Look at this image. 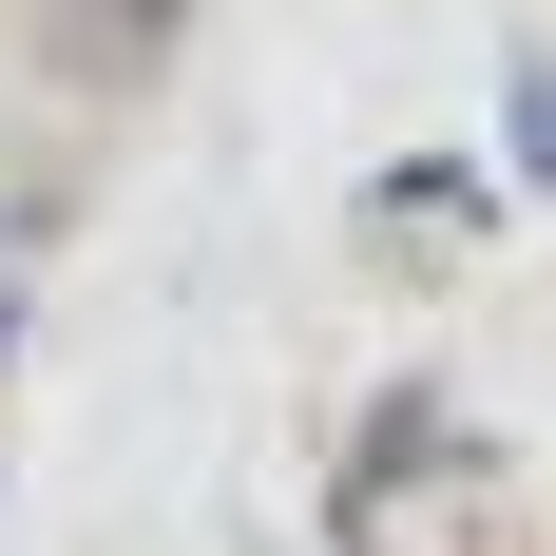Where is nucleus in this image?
Wrapping results in <instances>:
<instances>
[{
    "label": "nucleus",
    "instance_id": "f257e3e1",
    "mask_svg": "<svg viewBox=\"0 0 556 556\" xmlns=\"http://www.w3.org/2000/svg\"><path fill=\"white\" fill-rule=\"evenodd\" d=\"M39 39H58V58H77V77H97V97H135V77H154V58H173V39H192V0H58Z\"/></svg>",
    "mask_w": 556,
    "mask_h": 556
},
{
    "label": "nucleus",
    "instance_id": "f03ea898",
    "mask_svg": "<svg viewBox=\"0 0 556 556\" xmlns=\"http://www.w3.org/2000/svg\"><path fill=\"white\" fill-rule=\"evenodd\" d=\"M20 327H39V307H20V288H0V365H20Z\"/></svg>",
    "mask_w": 556,
    "mask_h": 556
}]
</instances>
